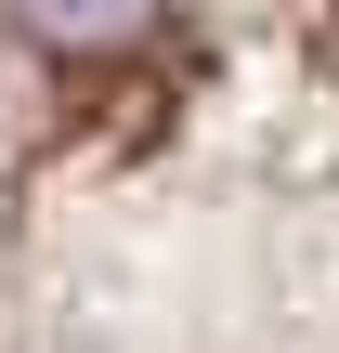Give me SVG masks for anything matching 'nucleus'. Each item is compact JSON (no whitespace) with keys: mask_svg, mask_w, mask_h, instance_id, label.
Segmentation results:
<instances>
[{"mask_svg":"<svg viewBox=\"0 0 339 353\" xmlns=\"http://www.w3.org/2000/svg\"><path fill=\"white\" fill-rule=\"evenodd\" d=\"M170 13H183V0H0V26H13L26 52H78V65H118V52H144Z\"/></svg>","mask_w":339,"mask_h":353,"instance_id":"f257e3e1","label":"nucleus"}]
</instances>
